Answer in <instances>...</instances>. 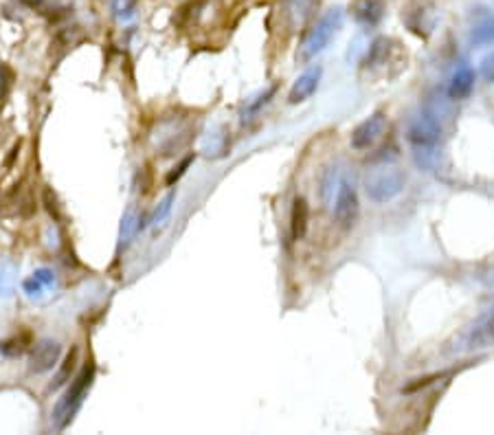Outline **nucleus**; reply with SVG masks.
Returning a JSON list of instances; mask_svg holds the SVG:
<instances>
[{
  "label": "nucleus",
  "mask_w": 494,
  "mask_h": 435,
  "mask_svg": "<svg viewBox=\"0 0 494 435\" xmlns=\"http://www.w3.org/2000/svg\"><path fill=\"white\" fill-rule=\"evenodd\" d=\"M95 362L93 360H88L86 365L82 367V372L77 374V378L72 380V385L66 389V393L58 401V405H55L53 409V422L58 429H64L70 420H72V415L77 413V409L82 407L84 403V398L90 389V385H93V380H95Z\"/></svg>",
  "instance_id": "f257e3e1"
},
{
  "label": "nucleus",
  "mask_w": 494,
  "mask_h": 435,
  "mask_svg": "<svg viewBox=\"0 0 494 435\" xmlns=\"http://www.w3.org/2000/svg\"><path fill=\"white\" fill-rule=\"evenodd\" d=\"M341 25H343V9L341 7L325 11L319 20L310 27V31L305 33L301 49H299V58L301 60H312V58L319 56V53H323L329 46V42L334 40V35L338 33Z\"/></svg>",
  "instance_id": "f03ea898"
},
{
  "label": "nucleus",
  "mask_w": 494,
  "mask_h": 435,
  "mask_svg": "<svg viewBox=\"0 0 494 435\" xmlns=\"http://www.w3.org/2000/svg\"><path fill=\"white\" fill-rule=\"evenodd\" d=\"M405 183H407L405 172L393 165H382L367 174V178H365V191H367L369 201L382 205L400 196L402 189H405Z\"/></svg>",
  "instance_id": "7ed1b4c3"
},
{
  "label": "nucleus",
  "mask_w": 494,
  "mask_h": 435,
  "mask_svg": "<svg viewBox=\"0 0 494 435\" xmlns=\"http://www.w3.org/2000/svg\"><path fill=\"white\" fill-rule=\"evenodd\" d=\"M358 213H360V203L356 187L350 180H341L334 201V220L338 222L341 229H352L358 220Z\"/></svg>",
  "instance_id": "20e7f679"
},
{
  "label": "nucleus",
  "mask_w": 494,
  "mask_h": 435,
  "mask_svg": "<svg viewBox=\"0 0 494 435\" xmlns=\"http://www.w3.org/2000/svg\"><path fill=\"white\" fill-rule=\"evenodd\" d=\"M442 137V123L435 115H422L411 121L407 139L413 148H435V143Z\"/></svg>",
  "instance_id": "39448f33"
},
{
  "label": "nucleus",
  "mask_w": 494,
  "mask_h": 435,
  "mask_svg": "<svg viewBox=\"0 0 494 435\" xmlns=\"http://www.w3.org/2000/svg\"><path fill=\"white\" fill-rule=\"evenodd\" d=\"M387 130V115L384 113H374L362 123H358L352 132V148L354 150H369L372 145L384 134Z\"/></svg>",
  "instance_id": "423d86ee"
},
{
  "label": "nucleus",
  "mask_w": 494,
  "mask_h": 435,
  "mask_svg": "<svg viewBox=\"0 0 494 435\" xmlns=\"http://www.w3.org/2000/svg\"><path fill=\"white\" fill-rule=\"evenodd\" d=\"M62 354V346L53 339H42L33 346L31 356H29V372L33 374H44L51 372L55 365H58Z\"/></svg>",
  "instance_id": "0eeeda50"
},
{
  "label": "nucleus",
  "mask_w": 494,
  "mask_h": 435,
  "mask_svg": "<svg viewBox=\"0 0 494 435\" xmlns=\"http://www.w3.org/2000/svg\"><path fill=\"white\" fill-rule=\"evenodd\" d=\"M319 7V0H284L281 11H284V20L290 31H299L303 29L310 18L315 15Z\"/></svg>",
  "instance_id": "6e6552de"
},
{
  "label": "nucleus",
  "mask_w": 494,
  "mask_h": 435,
  "mask_svg": "<svg viewBox=\"0 0 494 435\" xmlns=\"http://www.w3.org/2000/svg\"><path fill=\"white\" fill-rule=\"evenodd\" d=\"M407 20L409 29L417 35H426L435 29V23H437V11L431 3H413L409 9H407V15H402Z\"/></svg>",
  "instance_id": "1a4fd4ad"
},
{
  "label": "nucleus",
  "mask_w": 494,
  "mask_h": 435,
  "mask_svg": "<svg viewBox=\"0 0 494 435\" xmlns=\"http://www.w3.org/2000/svg\"><path fill=\"white\" fill-rule=\"evenodd\" d=\"M321 75H323L321 66H312V68H308L305 72H301V75L295 80V84H292V88H290L288 103L295 106V103H301V101L312 97L317 93V88H319Z\"/></svg>",
  "instance_id": "9d476101"
},
{
  "label": "nucleus",
  "mask_w": 494,
  "mask_h": 435,
  "mask_svg": "<svg viewBox=\"0 0 494 435\" xmlns=\"http://www.w3.org/2000/svg\"><path fill=\"white\" fill-rule=\"evenodd\" d=\"M470 42L474 46H483L494 42V15L486 9H477L474 13V23L470 29Z\"/></svg>",
  "instance_id": "9b49d317"
},
{
  "label": "nucleus",
  "mask_w": 494,
  "mask_h": 435,
  "mask_svg": "<svg viewBox=\"0 0 494 435\" xmlns=\"http://www.w3.org/2000/svg\"><path fill=\"white\" fill-rule=\"evenodd\" d=\"M472 88H474V70L470 66H460L448 82V97L452 101L466 99Z\"/></svg>",
  "instance_id": "f8f14e48"
},
{
  "label": "nucleus",
  "mask_w": 494,
  "mask_h": 435,
  "mask_svg": "<svg viewBox=\"0 0 494 435\" xmlns=\"http://www.w3.org/2000/svg\"><path fill=\"white\" fill-rule=\"evenodd\" d=\"M384 11H387V7H384L382 0H358L354 7V18L362 27H376L384 18Z\"/></svg>",
  "instance_id": "ddd939ff"
},
{
  "label": "nucleus",
  "mask_w": 494,
  "mask_h": 435,
  "mask_svg": "<svg viewBox=\"0 0 494 435\" xmlns=\"http://www.w3.org/2000/svg\"><path fill=\"white\" fill-rule=\"evenodd\" d=\"M308 218H310V209L305 198L297 196L295 203H292V213H290V231H292V238L301 240L305 231H308Z\"/></svg>",
  "instance_id": "4468645a"
},
{
  "label": "nucleus",
  "mask_w": 494,
  "mask_h": 435,
  "mask_svg": "<svg viewBox=\"0 0 494 435\" xmlns=\"http://www.w3.org/2000/svg\"><path fill=\"white\" fill-rule=\"evenodd\" d=\"M492 346H494V315L488 317L483 323H479L468 339V350H481Z\"/></svg>",
  "instance_id": "2eb2a0df"
},
{
  "label": "nucleus",
  "mask_w": 494,
  "mask_h": 435,
  "mask_svg": "<svg viewBox=\"0 0 494 435\" xmlns=\"http://www.w3.org/2000/svg\"><path fill=\"white\" fill-rule=\"evenodd\" d=\"M145 225H148V220H143V218H139L137 215V211L130 207L125 211V215H123V220H121V244H127L130 242L134 235H137V231H141V229H145Z\"/></svg>",
  "instance_id": "dca6fc26"
},
{
  "label": "nucleus",
  "mask_w": 494,
  "mask_h": 435,
  "mask_svg": "<svg viewBox=\"0 0 494 435\" xmlns=\"http://www.w3.org/2000/svg\"><path fill=\"white\" fill-rule=\"evenodd\" d=\"M75 367H77V348H72V350L66 354L64 362H62V367L58 370V374H55V378H53V383L49 385V389L55 391V389H60L64 383H68L70 374L75 372Z\"/></svg>",
  "instance_id": "f3484780"
},
{
  "label": "nucleus",
  "mask_w": 494,
  "mask_h": 435,
  "mask_svg": "<svg viewBox=\"0 0 494 435\" xmlns=\"http://www.w3.org/2000/svg\"><path fill=\"white\" fill-rule=\"evenodd\" d=\"M389 51H391V40L389 38H376L367 51V60H365V64L367 66H380L387 62L389 58Z\"/></svg>",
  "instance_id": "a211bd4d"
},
{
  "label": "nucleus",
  "mask_w": 494,
  "mask_h": 435,
  "mask_svg": "<svg viewBox=\"0 0 494 435\" xmlns=\"http://www.w3.org/2000/svg\"><path fill=\"white\" fill-rule=\"evenodd\" d=\"M15 266L11 262H0V297H9L13 293Z\"/></svg>",
  "instance_id": "6ab92c4d"
},
{
  "label": "nucleus",
  "mask_w": 494,
  "mask_h": 435,
  "mask_svg": "<svg viewBox=\"0 0 494 435\" xmlns=\"http://www.w3.org/2000/svg\"><path fill=\"white\" fill-rule=\"evenodd\" d=\"M338 185V170L336 168H327V172L321 178V198L323 203H329V198H334V189Z\"/></svg>",
  "instance_id": "aec40b11"
},
{
  "label": "nucleus",
  "mask_w": 494,
  "mask_h": 435,
  "mask_svg": "<svg viewBox=\"0 0 494 435\" xmlns=\"http://www.w3.org/2000/svg\"><path fill=\"white\" fill-rule=\"evenodd\" d=\"M29 343H31V336H29V332H25V334H20V336H15V339L7 341L0 350H3L5 356H20V354L29 348Z\"/></svg>",
  "instance_id": "412c9836"
},
{
  "label": "nucleus",
  "mask_w": 494,
  "mask_h": 435,
  "mask_svg": "<svg viewBox=\"0 0 494 435\" xmlns=\"http://www.w3.org/2000/svg\"><path fill=\"white\" fill-rule=\"evenodd\" d=\"M113 13L119 18V20H130V18L137 13L139 0H113Z\"/></svg>",
  "instance_id": "4be33fe9"
},
{
  "label": "nucleus",
  "mask_w": 494,
  "mask_h": 435,
  "mask_svg": "<svg viewBox=\"0 0 494 435\" xmlns=\"http://www.w3.org/2000/svg\"><path fill=\"white\" fill-rule=\"evenodd\" d=\"M15 82V72L9 64H0V99H5L9 95V90L13 88Z\"/></svg>",
  "instance_id": "5701e85b"
},
{
  "label": "nucleus",
  "mask_w": 494,
  "mask_h": 435,
  "mask_svg": "<svg viewBox=\"0 0 494 435\" xmlns=\"http://www.w3.org/2000/svg\"><path fill=\"white\" fill-rule=\"evenodd\" d=\"M176 201V194L172 191V194H167V196H165L163 198V201H160V205H158V209L152 213V218H150V222L152 225H158V222H163L165 220V218H167L170 215V211H172V203Z\"/></svg>",
  "instance_id": "b1692460"
},
{
  "label": "nucleus",
  "mask_w": 494,
  "mask_h": 435,
  "mask_svg": "<svg viewBox=\"0 0 494 435\" xmlns=\"http://www.w3.org/2000/svg\"><path fill=\"white\" fill-rule=\"evenodd\" d=\"M42 198H44V205H46V211L53 215V220H60V205H58V196H55L49 187L44 189V194H42Z\"/></svg>",
  "instance_id": "393cba45"
},
{
  "label": "nucleus",
  "mask_w": 494,
  "mask_h": 435,
  "mask_svg": "<svg viewBox=\"0 0 494 435\" xmlns=\"http://www.w3.org/2000/svg\"><path fill=\"white\" fill-rule=\"evenodd\" d=\"M191 163H194V156H187V158H182L180 160V165L178 168H174V172H170L167 174V185H174L176 183V180L182 176V174H185L187 172V168L191 165Z\"/></svg>",
  "instance_id": "a878e982"
},
{
  "label": "nucleus",
  "mask_w": 494,
  "mask_h": 435,
  "mask_svg": "<svg viewBox=\"0 0 494 435\" xmlns=\"http://www.w3.org/2000/svg\"><path fill=\"white\" fill-rule=\"evenodd\" d=\"M23 288H25V293H27V297H31V299H35V297H40V293L42 290L46 288V286H42L38 279L35 277H31V279H27L25 284H23Z\"/></svg>",
  "instance_id": "bb28decb"
},
{
  "label": "nucleus",
  "mask_w": 494,
  "mask_h": 435,
  "mask_svg": "<svg viewBox=\"0 0 494 435\" xmlns=\"http://www.w3.org/2000/svg\"><path fill=\"white\" fill-rule=\"evenodd\" d=\"M33 277L38 279L42 286H46V288H51L55 284V275H53V270H49V268H38L33 273Z\"/></svg>",
  "instance_id": "cd10ccee"
},
{
  "label": "nucleus",
  "mask_w": 494,
  "mask_h": 435,
  "mask_svg": "<svg viewBox=\"0 0 494 435\" xmlns=\"http://www.w3.org/2000/svg\"><path fill=\"white\" fill-rule=\"evenodd\" d=\"M481 72H483V77L488 82H494V53L481 62Z\"/></svg>",
  "instance_id": "c85d7f7f"
},
{
  "label": "nucleus",
  "mask_w": 494,
  "mask_h": 435,
  "mask_svg": "<svg viewBox=\"0 0 494 435\" xmlns=\"http://www.w3.org/2000/svg\"><path fill=\"white\" fill-rule=\"evenodd\" d=\"M23 3L27 5V7H31V9H35V7H40L44 0H23Z\"/></svg>",
  "instance_id": "c756f323"
}]
</instances>
